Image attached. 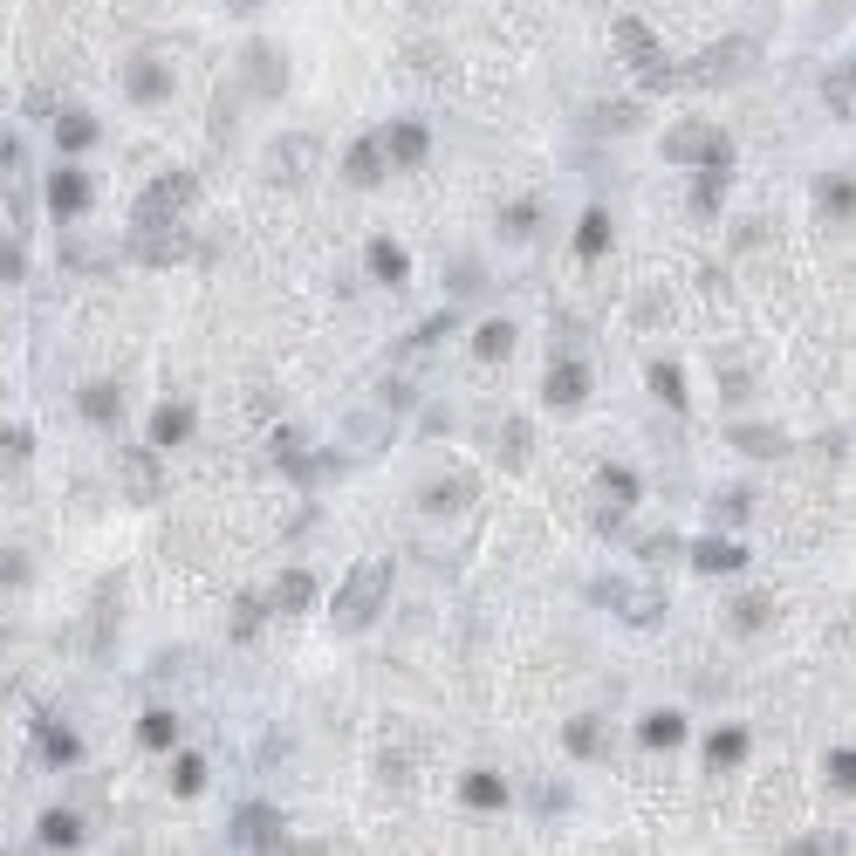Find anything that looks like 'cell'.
<instances>
[{"label": "cell", "instance_id": "cell-1", "mask_svg": "<svg viewBox=\"0 0 856 856\" xmlns=\"http://www.w3.org/2000/svg\"><path fill=\"white\" fill-rule=\"evenodd\" d=\"M384 603H391V562L371 555V562H356L350 576H343L330 617H336V631H371V624L384 617Z\"/></svg>", "mask_w": 856, "mask_h": 856}, {"label": "cell", "instance_id": "cell-2", "mask_svg": "<svg viewBox=\"0 0 856 856\" xmlns=\"http://www.w3.org/2000/svg\"><path fill=\"white\" fill-rule=\"evenodd\" d=\"M761 69V34H726V42L699 49L685 69H678V83H699V90H733V83H747V75Z\"/></svg>", "mask_w": 856, "mask_h": 856}, {"label": "cell", "instance_id": "cell-3", "mask_svg": "<svg viewBox=\"0 0 856 856\" xmlns=\"http://www.w3.org/2000/svg\"><path fill=\"white\" fill-rule=\"evenodd\" d=\"M199 199V179L192 172H158L144 192H138V207H131V233H172L185 220V207Z\"/></svg>", "mask_w": 856, "mask_h": 856}, {"label": "cell", "instance_id": "cell-4", "mask_svg": "<svg viewBox=\"0 0 856 856\" xmlns=\"http://www.w3.org/2000/svg\"><path fill=\"white\" fill-rule=\"evenodd\" d=\"M610 617H624V624H637V631H658L665 624V590L658 583H631V576H603L596 590H590Z\"/></svg>", "mask_w": 856, "mask_h": 856}, {"label": "cell", "instance_id": "cell-5", "mask_svg": "<svg viewBox=\"0 0 856 856\" xmlns=\"http://www.w3.org/2000/svg\"><path fill=\"white\" fill-rule=\"evenodd\" d=\"M226 836H233V849H289V815L274 802H240Z\"/></svg>", "mask_w": 856, "mask_h": 856}, {"label": "cell", "instance_id": "cell-6", "mask_svg": "<svg viewBox=\"0 0 856 856\" xmlns=\"http://www.w3.org/2000/svg\"><path fill=\"white\" fill-rule=\"evenodd\" d=\"M240 75H248V90L261 97V103H281L289 97V56H281L274 42H240Z\"/></svg>", "mask_w": 856, "mask_h": 856}, {"label": "cell", "instance_id": "cell-7", "mask_svg": "<svg viewBox=\"0 0 856 856\" xmlns=\"http://www.w3.org/2000/svg\"><path fill=\"white\" fill-rule=\"evenodd\" d=\"M590 384H596V377H590V363L562 350V356L548 363V377H542V404L568 419V412H583V404H590Z\"/></svg>", "mask_w": 856, "mask_h": 856}, {"label": "cell", "instance_id": "cell-8", "mask_svg": "<svg viewBox=\"0 0 856 856\" xmlns=\"http://www.w3.org/2000/svg\"><path fill=\"white\" fill-rule=\"evenodd\" d=\"M473 501H480V480L473 473H439V480H425V494H419V507L432 521H460Z\"/></svg>", "mask_w": 856, "mask_h": 856}, {"label": "cell", "instance_id": "cell-9", "mask_svg": "<svg viewBox=\"0 0 856 856\" xmlns=\"http://www.w3.org/2000/svg\"><path fill=\"white\" fill-rule=\"evenodd\" d=\"M699 165H706V172H699V185H692V213L713 220V213L726 207V185H733V138H726V144H713Z\"/></svg>", "mask_w": 856, "mask_h": 856}, {"label": "cell", "instance_id": "cell-10", "mask_svg": "<svg viewBox=\"0 0 856 856\" xmlns=\"http://www.w3.org/2000/svg\"><path fill=\"white\" fill-rule=\"evenodd\" d=\"M713 144H726V131H719V124H706V117H678V124L658 138V151L672 158V165H692V158H706Z\"/></svg>", "mask_w": 856, "mask_h": 856}, {"label": "cell", "instance_id": "cell-11", "mask_svg": "<svg viewBox=\"0 0 856 856\" xmlns=\"http://www.w3.org/2000/svg\"><path fill=\"white\" fill-rule=\"evenodd\" d=\"M384 165H404V172H419L425 158H432V131L419 124V117H397V124H384Z\"/></svg>", "mask_w": 856, "mask_h": 856}, {"label": "cell", "instance_id": "cell-12", "mask_svg": "<svg viewBox=\"0 0 856 856\" xmlns=\"http://www.w3.org/2000/svg\"><path fill=\"white\" fill-rule=\"evenodd\" d=\"M90 199H97V179H90L83 165L49 172V213H56V220H83V213H90Z\"/></svg>", "mask_w": 856, "mask_h": 856}, {"label": "cell", "instance_id": "cell-13", "mask_svg": "<svg viewBox=\"0 0 856 856\" xmlns=\"http://www.w3.org/2000/svg\"><path fill=\"white\" fill-rule=\"evenodd\" d=\"M124 494H131L138 507H158V501H165V466H158V453H151V445L124 453Z\"/></svg>", "mask_w": 856, "mask_h": 856}, {"label": "cell", "instance_id": "cell-14", "mask_svg": "<svg viewBox=\"0 0 856 856\" xmlns=\"http://www.w3.org/2000/svg\"><path fill=\"white\" fill-rule=\"evenodd\" d=\"M726 445L747 460H788V432L782 425H754V419H733L726 425Z\"/></svg>", "mask_w": 856, "mask_h": 856}, {"label": "cell", "instance_id": "cell-15", "mask_svg": "<svg viewBox=\"0 0 856 856\" xmlns=\"http://www.w3.org/2000/svg\"><path fill=\"white\" fill-rule=\"evenodd\" d=\"M685 555H692L699 576H741V568H747V548L733 542V535H706V542H692Z\"/></svg>", "mask_w": 856, "mask_h": 856}, {"label": "cell", "instance_id": "cell-16", "mask_svg": "<svg viewBox=\"0 0 856 856\" xmlns=\"http://www.w3.org/2000/svg\"><path fill=\"white\" fill-rule=\"evenodd\" d=\"M124 97H131V103H165V97H172V69L158 62V56H138V62L124 69Z\"/></svg>", "mask_w": 856, "mask_h": 856}, {"label": "cell", "instance_id": "cell-17", "mask_svg": "<svg viewBox=\"0 0 856 856\" xmlns=\"http://www.w3.org/2000/svg\"><path fill=\"white\" fill-rule=\"evenodd\" d=\"M460 802H466V808H480V815H501V808H514V788L501 782V774L473 767V774H460Z\"/></svg>", "mask_w": 856, "mask_h": 856}, {"label": "cell", "instance_id": "cell-18", "mask_svg": "<svg viewBox=\"0 0 856 856\" xmlns=\"http://www.w3.org/2000/svg\"><path fill=\"white\" fill-rule=\"evenodd\" d=\"M343 179H350L356 192H377V185H384V144H377V138H356V144L343 151Z\"/></svg>", "mask_w": 856, "mask_h": 856}, {"label": "cell", "instance_id": "cell-19", "mask_svg": "<svg viewBox=\"0 0 856 856\" xmlns=\"http://www.w3.org/2000/svg\"><path fill=\"white\" fill-rule=\"evenodd\" d=\"M767 624H774V596H767V590H741V596L726 603V631H741V637H761Z\"/></svg>", "mask_w": 856, "mask_h": 856}, {"label": "cell", "instance_id": "cell-20", "mask_svg": "<svg viewBox=\"0 0 856 856\" xmlns=\"http://www.w3.org/2000/svg\"><path fill=\"white\" fill-rule=\"evenodd\" d=\"M514 343H521L514 315H494V322H480V330H473V356H480V363H507Z\"/></svg>", "mask_w": 856, "mask_h": 856}, {"label": "cell", "instance_id": "cell-21", "mask_svg": "<svg viewBox=\"0 0 856 856\" xmlns=\"http://www.w3.org/2000/svg\"><path fill=\"white\" fill-rule=\"evenodd\" d=\"M34 843H42V849H75V843H83V815H75V808H42Z\"/></svg>", "mask_w": 856, "mask_h": 856}, {"label": "cell", "instance_id": "cell-22", "mask_svg": "<svg viewBox=\"0 0 856 856\" xmlns=\"http://www.w3.org/2000/svg\"><path fill=\"white\" fill-rule=\"evenodd\" d=\"M192 425H199L192 404H158V412H151V445H185Z\"/></svg>", "mask_w": 856, "mask_h": 856}, {"label": "cell", "instance_id": "cell-23", "mask_svg": "<svg viewBox=\"0 0 856 856\" xmlns=\"http://www.w3.org/2000/svg\"><path fill=\"white\" fill-rule=\"evenodd\" d=\"M617 49H624L637 69H658V62H665V56H658V34H651L644 21H631V14L617 21Z\"/></svg>", "mask_w": 856, "mask_h": 856}, {"label": "cell", "instance_id": "cell-24", "mask_svg": "<svg viewBox=\"0 0 856 856\" xmlns=\"http://www.w3.org/2000/svg\"><path fill=\"white\" fill-rule=\"evenodd\" d=\"M363 261H371V274L384 281V289H404V281H412V261H404L397 240H371V254H363Z\"/></svg>", "mask_w": 856, "mask_h": 856}, {"label": "cell", "instance_id": "cell-25", "mask_svg": "<svg viewBox=\"0 0 856 856\" xmlns=\"http://www.w3.org/2000/svg\"><path fill=\"white\" fill-rule=\"evenodd\" d=\"M685 733H692V726H685V713H651V719L637 726V741H644L651 754H672V747L685 741Z\"/></svg>", "mask_w": 856, "mask_h": 856}, {"label": "cell", "instance_id": "cell-26", "mask_svg": "<svg viewBox=\"0 0 856 856\" xmlns=\"http://www.w3.org/2000/svg\"><path fill=\"white\" fill-rule=\"evenodd\" d=\"M644 384H651V397H658L665 404V412H685V371H678V363H651V371H644Z\"/></svg>", "mask_w": 856, "mask_h": 856}, {"label": "cell", "instance_id": "cell-27", "mask_svg": "<svg viewBox=\"0 0 856 856\" xmlns=\"http://www.w3.org/2000/svg\"><path fill=\"white\" fill-rule=\"evenodd\" d=\"M75 404H83L90 425H117V412H124V391H117V384H83V391H75Z\"/></svg>", "mask_w": 856, "mask_h": 856}, {"label": "cell", "instance_id": "cell-28", "mask_svg": "<svg viewBox=\"0 0 856 856\" xmlns=\"http://www.w3.org/2000/svg\"><path fill=\"white\" fill-rule=\"evenodd\" d=\"M815 199H823V213L849 220L856 213V179L849 172H823V179H815Z\"/></svg>", "mask_w": 856, "mask_h": 856}, {"label": "cell", "instance_id": "cell-29", "mask_svg": "<svg viewBox=\"0 0 856 856\" xmlns=\"http://www.w3.org/2000/svg\"><path fill=\"white\" fill-rule=\"evenodd\" d=\"M138 747H151V754H165V747H179V713H165V706H151V713L138 719Z\"/></svg>", "mask_w": 856, "mask_h": 856}, {"label": "cell", "instance_id": "cell-30", "mask_svg": "<svg viewBox=\"0 0 856 856\" xmlns=\"http://www.w3.org/2000/svg\"><path fill=\"white\" fill-rule=\"evenodd\" d=\"M97 138H103V131H97L90 110H62V117H56V144H62V151H90Z\"/></svg>", "mask_w": 856, "mask_h": 856}, {"label": "cell", "instance_id": "cell-31", "mask_svg": "<svg viewBox=\"0 0 856 856\" xmlns=\"http://www.w3.org/2000/svg\"><path fill=\"white\" fill-rule=\"evenodd\" d=\"M747 747H754V733H747V726H719L713 741H706V761H713V767H741V761H747Z\"/></svg>", "mask_w": 856, "mask_h": 856}, {"label": "cell", "instance_id": "cell-32", "mask_svg": "<svg viewBox=\"0 0 856 856\" xmlns=\"http://www.w3.org/2000/svg\"><path fill=\"white\" fill-rule=\"evenodd\" d=\"M849 62H836L829 75H823V103H829V117H843V124H849V117H856V83H849Z\"/></svg>", "mask_w": 856, "mask_h": 856}, {"label": "cell", "instance_id": "cell-33", "mask_svg": "<svg viewBox=\"0 0 856 856\" xmlns=\"http://www.w3.org/2000/svg\"><path fill=\"white\" fill-rule=\"evenodd\" d=\"M576 254H583V261H603V254H610V213H603V207H590V213L576 220Z\"/></svg>", "mask_w": 856, "mask_h": 856}, {"label": "cell", "instance_id": "cell-34", "mask_svg": "<svg viewBox=\"0 0 856 856\" xmlns=\"http://www.w3.org/2000/svg\"><path fill=\"white\" fill-rule=\"evenodd\" d=\"M309 603H315V576H309V568H289V576L274 583V610H289V617H302Z\"/></svg>", "mask_w": 856, "mask_h": 856}, {"label": "cell", "instance_id": "cell-35", "mask_svg": "<svg viewBox=\"0 0 856 856\" xmlns=\"http://www.w3.org/2000/svg\"><path fill=\"white\" fill-rule=\"evenodd\" d=\"M494 445H501V466H527V453H535V425H527V419H507Z\"/></svg>", "mask_w": 856, "mask_h": 856}, {"label": "cell", "instance_id": "cell-36", "mask_svg": "<svg viewBox=\"0 0 856 856\" xmlns=\"http://www.w3.org/2000/svg\"><path fill=\"white\" fill-rule=\"evenodd\" d=\"M34 747H42L49 767H75V761H83V741H75L69 726H42V741H34Z\"/></svg>", "mask_w": 856, "mask_h": 856}, {"label": "cell", "instance_id": "cell-37", "mask_svg": "<svg viewBox=\"0 0 856 856\" xmlns=\"http://www.w3.org/2000/svg\"><path fill=\"white\" fill-rule=\"evenodd\" d=\"M590 124H596V131H637V124H644V103H637V97H624V103H596Z\"/></svg>", "mask_w": 856, "mask_h": 856}, {"label": "cell", "instance_id": "cell-38", "mask_svg": "<svg viewBox=\"0 0 856 856\" xmlns=\"http://www.w3.org/2000/svg\"><path fill=\"white\" fill-rule=\"evenodd\" d=\"M172 795H179V802L207 795V754H179V761H172Z\"/></svg>", "mask_w": 856, "mask_h": 856}, {"label": "cell", "instance_id": "cell-39", "mask_svg": "<svg viewBox=\"0 0 856 856\" xmlns=\"http://www.w3.org/2000/svg\"><path fill=\"white\" fill-rule=\"evenodd\" d=\"M754 514V494H747V486H719V494H713V521L719 527H741Z\"/></svg>", "mask_w": 856, "mask_h": 856}, {"label": "cell", "instance_id": "cell-40", "mask_svg": "<svg viewBox=\"0 0 856 856\" xmlns=\"http://www.w3.org/2000/svg\"><path fill=\"white\" fill-rule=\"evenodd\" d=\"M562 741H568V754H576V761H596V754H603V726L583 713V719H568V733H562Z\"/></svg>", "mask_w": 856, "mask_h": 856}, {"label": "cell", "instance_id": "cell-41", "mask_svg": "<svg viewBox=\"0 0 856 856\" xmlns=\"http://www.w3.org/2000/svg\"><path fill=\"white\" fill-rule=\"evenodd\" d=\"M535 226H542V207H535V199H514V207H501V233H507V240H527Z\"/></svg>", "mask_w": 856, "mask_h": 856}, {"label": "cell", "instance_id": "cell-42", "mask_svg": "<svg viewBox=\"0 0 856 856\" xmlns=\"http://www.w3.org/2000/svg\"><path fill=\"white\" fill-rule=\"evenodd\" d=\"M596 480H603V494H610V501H624V507H637V494H644V480H637L631 466H603Z\"/></svg>", "mask_w": 856, "mask_h": 856}, {"label": "cell", "instance_id": "cell-43", "mask_svg": "<svg viewBox=\"0 0 856 856\" xmlns=\"http://www.w3.org/2000/svg\"><path fill=\"white\" fill-rule=\"evenodd\" d=\"M21 274H28V240H21V233H0V281L14 289Z\"/></svg>", "mask_w": 856, "mask_h": 856}, {"label": "cell", "instance_id": "cell-44", "mask_svg": "<svg viewBox=\"0 0 856 856\" xmlns=\"http://www.w3.org/2000/svg\"><path fill=\"white\" fill-rule=\"evenodd\" d=\"M261 617H268V596H240L226 631H233V637H254V631H261Z\"/></svg>", "mask_w": 856, "mask_h": 856}, {"label": "cell", "instance_id": "cell-45", "mask_svg": "<svg viewBox=\"0 0 856 856\" xmlns=\"http://www.w3.org/2000/svg\"><path fill=\"white\" fill-rule=\"evenodd\" d=\"M823 774H829V788H836V795H849V788H856V754H849V747H829Z\"/></svg>", "mask_w": 856, "mask_h": 856}, {"label": "cell", "instance_id": "cell-46", "mask_svg": "<svg viewBox=\"0 0 856 856\" xmlns=\"http://www.w3.org/2000/svg\"><path fill=\"white\" fill-rule=\"evenodd\" d=\"M0 460H34V432L28 425H0Z\"/></svg>", "mask_w": 856, "mask_h": 856}, {"label": "cell", "instance_id": "cell-47", "mask_svg": "<svg viewBox=\"0 0 856 856\" xmlns=\"http://www.w3.org/2000/svg\"><path fill=\"white\" fill-rule=\"evenodd\" d=\"M637 555L644 562H672V555H685V542L678 535H651V542H637Z\"/></svg>", "mask_w": 856, "mask_h": 856}, {"label": "cell", "instance_id": "cell-48", "mask_svg": "<svg viewBox=\"0 0 856 856\" xmlns=\"http://www.w3.org/2000/svg\"><path fill=\"white\" fill-rule=\"evenodd\" d=\"M788 849H802V856H836V849H849L843 836H802V843H788Z\"/></svg>", "mask_w": 856, "mask_h": 856}, {"label": "cell", "instance_id": "cell-49", "mask_svg": "<svg viewBox=\"0 0 856 856\" xmlns=\"http://www.w3.org/2000/svg\"><path fill=\"white\" fill-rule=\"evenodd\" d=\"M0 583H28V555H0Z\"/></svg>", "mask_w": 856, "mask_h": 856}, {"label": "cell", "instance_id": "cell-50", "mask_svg": "<svg viewBox=\"0 0 856 856\" xmlns=\"http://www.w3.org/2000/svg\"><path fill=\"white\" fill-rule=\"evenodd\" d=\"M719 391H726V404H733V397H747V391H754V377H733V371H726V377H719Z\"/></svg>", "mask_w": 856, "mask_h": 856}, {"label": "cell", "instance_id": "cell-51", "mask_svg": "<svg viewBox=\"0 0 856 856\" xmlns=\"http://www.w3.org/2000/svg\"><path fill=\"white\" fill-rule=\"evenodd\" d=\"M0 637H8V631H0Z\"/></svg>", "mask_w": 856, "mask_h": 856}]
</instances>
